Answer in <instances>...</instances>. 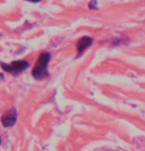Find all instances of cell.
Masks as SVG:
<instances>
[{
    "label": "cell",
    "instance_id": "obj_3",
    "mask_svg": "<svg viewBox=\"0 0 145 151\" xmlns=\"http://www.w3.org/2000/svg\"><path fill=\"white\" fill-rule=\"evenodd\" d=\"M16 122H17V112L14 108L7 111L1 118V122L5 127H13L16 124Z\"/></svg>",
    "mask_w": 145,
    "mask_h": 151
},
{
    "label": "cell",
    "instance_id": "obj_5",
    "mask_svg": "<svg viewBox=\"0 0 145 151\" xmlns=\"http://www.w3.org/2000/svg\"><path fill=\"white\" fill-rule=\"evenodd\" d=\"M97 4H98L97 0H91V1L89 2V4H88V7H89V9H91V10H97L98 9Z\"/></svg>",
    "mask_w": 145,
    "mask_h": 151
},
{
    "label": "cell",
    "instance_id": "obj_7",
    "mask_svg": "<svg viewBox=\"0 0 145 151\" xmlns=\"http://www.w3.org/2000/svg\"><path fill=\"white\" fill-rule=\"evenodd\" d=\"M0 143H1V138H0Z\"/></svg>",
    "mask_w": 145,
    "mask_h": 151
},
{
    "label": "cell",
    "instance_id": "obj_6",
    "mask_svg": "<svg viewBox=\"0 0 145 151\" xmlns=\"http://www.w3.org/2000/svg\"><path fill=\"white\" fill-rule=\"evenodd\" d=\"M26 1L32 2V3H38V2H39V1H42V0H26Z\"/></svg>",
    "mask_w": 145,
    "mask_h": 151
},
{
    "label": "cell",
    "instance_id": "obj_2",
    "mask_svg": "<svg viewBox=\"0 0 145 151\" xmlns=\"http://www.w3.org/2000/svg\"><path fill=\"white\" fill-rule=\"evenodd\" d=\"M29 62L26 60H16L13 61L12 63L8 64V63H4V62H0V66L4 71H6L8 73L14 74V75H17V74L23 72L29 67Z\"/></svg>",
    "mask_w": 145,
    "mask_h": 151
},
{
    "label": "cell",
    "instance_id": "obj_4",
    "mask_svg": "<svg viewBox=\"0 0 145 151\" xmlns=\"http://www.w3.org/2000/svg\"><path fill=\"white\" fill-rule=\"evenodd\" d=\"M93 42H94V40L91 38V37H88V36L82 37V38L79 40L77 42V45H76V47H77V52H78L77 58L81 56L82 53H83L88 47H90L91 45H92Z\"/></svg>",
    "mask_w": 145,
    "mask_h": 151
},
{
    "label": "cell",
    "instance_id": "obj_1",
    "mask_svg": "<svg viewBox=\"0 0 145 151\" xmlns=\"http://www.w3.org/2000/svg\"><path fill=\"white\" fill-rule=\"evenodd\" d=\"M50 58H52V55H50V52H41V55H39L38 60H37L35 66H34L32 70V75L34 78L37 79V80H42V79L47 78L50 76L47 71V66Z\"/></svg>",
    "mask_w": 145,
    "mask_h": 151
}]
</instances>
